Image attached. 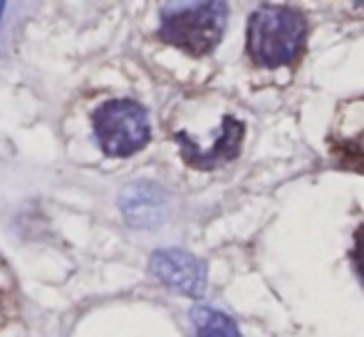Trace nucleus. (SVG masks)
I'll return each mask as SVG.
<instances>
[{"mask_svg": "<svg viewBox=\"0 0 364 337\" xmlns=\"http://www.w3.org/2000/svg\"><path fill=\"white\" fill-rule=\"evenodd\" d=\"M307 18L288 5H260L248 20V55L258 68H283L302 55Z\"/></svg>", "mask_w": 364, "mask_h": 337, "instance_id": "nucleus-1", "label": "nucleus"}, {"mask_svg": "<svg viewBox=\"0 0 364 337\" xmlns=\"http://www.w3.org/2000/svg\"><path fill=\"white\" fill-rule=\"evenodd\" d=\"M228 5L218 0L203 3H166L161 8L159 38L188 55H208L223 38Z\"/></svg>", "mask_w": 364, "mask_h": 337, "instance_id": "nucleus-2", "label": "nucleus"}, {"mask_svg": "<svg viewBox=\"0 0 364 337\" xmlns=\"http://www.w3.org/2000/svg\"><path fill=\"white\" fill-rule=\"evenodd\" d=\"M95 132L109 156H132L146 146L151 129L144 107L132 100H109L95 112Z\"/></svg>", "mask_w": 364, "mask_h": 337, "instance_id": "nucleus-3", "label": "nucleus"}, {"mask_svg": "<svg viewBox=\"0 0 364 337\" xmlns=\"http://www.w3.org/2000/svg\"><path fill=\"white\" fill-rule=\"evenodd\" d=\"M149 270L173 293L198 298L206 290V265L196 255L178 248L156 251L149 260Z\"/></svg>", "mask_w": 364, "mask_h": 337, "instance_id": "nucleus-4", "label": "nucleus"}, {"mask_svg": "<svg viewBox=\"0 0 364 337\" xmlns=\"http://www.w3.org/2000/svg\"><path fill=\"white\" fill-rule=\"evenodd\" d=\"M243 134H245L243 122H238L235 117L225 114L223 124H220V129H218L216 141H213L208 149H198L186 132H178L176 141L181 144V154H183V159H186L188 166L208 171V168H216L218 164H225V161H230V159L238 156L240 144H243Z\"/></svg>", "mask_w": 364, "mask_h": 337, "instance_id": "nucleus-5", "label": "nucleus"}, {"mask_svg": "<svg viewBox=\"0 0 364 337\" xmlns=\"http://www.w3.org/2000/svg\"><path fill=\"white\" fill-rule=\"evenodd\" d=\"M119 208L132 226L156 228L159 223L166 218L168 201L161 186H156V183H151V181H136V183H129V186L122 191Z\"/></svg>", "mask_w": 364, "mask_h": 337, "instance_id": "nucleus-6", "label": "nucleus"}, {"mask_svg": "<svg viewBox=\"0 0 364 337\" xmlns=\"http://www.w3.org/2000/svg\"><path fill=\"white\" fill-rule=\"evenodd\" d=\"M196 337H240V330L235 320H230L225 313L213 308H196L191 313Z\"/></svg>", "mask_w": 364, "mask_h": 337, "instance_id": "nucleus-7", "label": "nucleus"}, {"mask_svg": "<svg viewBox=\"0 0 364 337\" xmlns=\"http://www.w3.org/2000/svg\"><path fill=\"white\" fill-rule=\"evenodd\" d=\"M350 258H352V265H355V270H357V278H360L362 285H364V223L357 228V233H355V246H352V251H350Z\"/></svg>", "mask_w": 364, "mask_h": 337, "instance_id": "nucleus-8", "label": "nucleus"}, {"mask_svg": "<svg viewBox=\"0 0 364 337\" xmlns=\"http://www.w3.org/2000/svg\"><path fill=\"white\" fill-rule=\"evenodd\" d=\"M3 8H5V5H3V3H0V15H3Z\"/></svg>", "mask_w": 364, "mask_h": 337, "instance_id": "nucleus-9", "label": "nucleus"}]
</instances>
